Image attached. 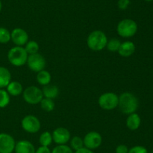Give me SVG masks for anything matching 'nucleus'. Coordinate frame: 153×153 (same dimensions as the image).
<instances>
[{"label":"nucleus","mask_w":153,"mask_h":153,"mask_svg":"<svg viewBox=\"0 0 153 153\" xmlns=\"http://www.w3.org/2000/svg\"><path fill=\"white\" fill-rule=\"evenodd\" d=\"M39 142L42 146H49L52 142V134L49 131H44L43 133H42L40 134Z\"/></svg>","instance_id":"nucleus-20"},{"label":"nucleus","mask_w":153,"mask_h":153,"mask_svg":"<svg viewBox=\"0 0 153 153\" xmlns=\"http://www.w3.org/2000/svg\"><path fill=\"white\" fill-rule=\"evenodd\" d=\"M99 105L102 109L111 110L118 106L119 97L114 92H106L100 95L98 100Z\"/></svg>","instance_id":"nucleus-6"},{"label":"nucleus","mask_w":153,"mask_h":153,"mask_svg":"<svg viewBox=\"0 0 153 153\" xmlns=\"http://www.w3.org/2000/svg\"><path fill=\"white\" fill-rule=\"evenodd\" d=\"M11 40L10 32L4 27H0V43L7 44Z\"/></svg>","instance_id":"nucleus-26"},{"label":"nucleus","mask_w":153,"mask_h":153,"mask_svg":"<svg viewBox=\"0 0 153 153\" xmlns=\"http://www.w3.org/2000/svg\"><path fill=\"white\" fill-rule=\"evenodd\" d=\"M130 4V0H119L117 3L118 8L121 10H126Z\"/></svg>","instance_id":"nucleus-29"},{"label":"nucleus","mask_w":153,"mask_h":153,"mask_svg":"<svg viewBox=\"0 0 153 153\" xmlns=\"http://www.w3.org/2000/svg\"><path fill=\"white\" fill-rule=\"evenodd\" d=\"M108 38L106 34L100 30H95L88 35L87 44L88 47L94 51H100L106 46Z\"/></svg>","instance_id":"nucleus-2"},{"label":"nucleus","mask_w":153,"mask_h":153,"mask_svg":"<svg viewBox=\"0 0 153 153\" xmlns=\"http://www.w3.org/2000/svg\"><path fill=\"white\" fill-rule=\"evenodd\" d=\"M128 153H148L147 149L142 146H135L128 149Z\"/></svg>","instance_id":"nucleus-28"},{"label":"nucleus","mask_w":153,"mask_h":153,"mask_svg":"<svg viewBox=\"0 0 153 153\" xmlns=\"http://www.w3.org/2000/svg\"><path fill=\"white\" fill-rule=\"evenodd\" d=\"M84 146L85 148L93 150L99 148L101 146L102 138L101 134L97 131L88 132L83 139Z\"/></svg>","instance_id":"nucleus-9"},{"label":"nucleus","mask_w":153,"mask_h":153,"mask_svg":"<svg viewBox=\"0 0 153 153\" xmlns=\"http://www.w3.org/2000/svg\"><path fill=\"white\" fill-rule=\"evenodd\" d=\"M28 56V53L22 46H16L12 47L7 52V59L9 62L16 67L24 65L27 62Z\"/></svg>","instance_id":"nucleus-3"},{"label":"nucleus","mask_w":153,"mask_h":153,"mask_svg":"<svg viewBox=\"0 0 153 153\" xmlns=\"http://www.w3.org/2000/svg\"><path fill=\"white\" fill-rule=\"evenodd\" d=\"M40 106L46 112H51L55 108V103L52 99L43 98L40 101Z\"/></svg>","instance_id":"nucleus-21"},{"label":"nucleus","mask_w":153,"mask_h":153,"mask_svg":"<svg viewBox=\"0 0 153 153\" xmlns=\"http://www.w3.org/2000/svg\"><path fill=\"white\" fill-rule=\"evenodd\" d=\"M11 81V74L7 68L0 67V88L7 87Z\"/></svg>","instance_id":"nucleus-17"},{"label":"nucleus","mask_w":153,"mask_h":153,"mask_svg":"<svg viewBox=\"0 0 153 153\" xmlns=\"http://www.w3.org/2000/svg\"><path fill=\"white\" fill-rule=\"evenodd\" d=\"M75 153H94V152L92 151V150L89 149V148L83 147V148H80V149L76 150Z\"/></svg>","instance_id":"nucleus-32"},{"label":"nucleus","mask_w":153,"mask_h":153,"mask_svg":"<svg viewBox=\"0 0 153 153\" xmlns=\"http://www.w3.org/2000/svg\"><path fill=\"white\" fill-rule=\"evenodd\" d=\"M16 153H35L36 150L34 146L30 141L19 140L15 145Z\"/></svg>","instance_id":"nucleus-13"},{"label":"nucleus","mask_w":153,"mask_h":153,"mask_svg":"<svg viewBox=\"0 0 153 153\" xmlns=\"http://www.w3.org/2000/svg\"><path fill=\"white\" fill-rule=\"evenodd\" d=\"M117 31L123 38L133 37L137 32V24L131 19H124L118 23Z\"/></svg>","instance_id":"nucleus-4"},{"label":"nucleus","mask_w":153,"mask_h":153,"mask_svg":"<svg viewBox=\"0 0 153 153\" xmlns=\"http://www.w3.org/2000/svg\"><path fill=\"white\" fill-rule=\"evenodd\" d=\"M52 153H73V149L66 144L58 145L55 146L52 150Z\"/></svg>","instance_id":"nucleus-27"},{"label":"nucleus","mask_w":153,"mask_h":153,"mask_svg":"<svg viewBox=\"0 0 153 153\" xmlns=\"http://www.w3.org/2000/svg\"><path fill=\"white\" fill-rule=\"evenodd\" d=\"M7 92L10 95L19 96L23 92L22 84L18 81H10L7 86Z\"/></svg>","instance_id":"nucleus-16"},{"label":"nucleus","mask_w":153,"mask_h":153,"mask_svg":"<svg viewBox=\"0 0 153 153\" xmlns=\"http://www.w3.org/2000/svg\"><path fill=\"white\" fill-rule=\"evenodd\" d=\"M10 103V94L4 89L0 88V108H4Z\"/></svg>","instance_id":"nucleus-23"},{"label":"nucleus","mask_w":153,"mask_h":153,"mask_svg":"<svg viewBox=\"0 0 153 153\" xmlns=\"http://www.w3.org/2000/svg\"><path fill=\"white\" fill-rule=\"evenodd\" d=\"M21 124L24 130L31 134L38 132L41 127L40 120L32 115H28L24 117L21 122Z\"/></svg>","instance_id":"nucleus-8"},{"label":"nucleus","mask_w":153,"mask_h":153,"mask_svg":"<svg viewBox=\"0 0 153 153\" xmlns=\"http://www.w3.org/2000/svg\"><path fill=\"white\" fill-rule=\"evenodd\" d=\"M141 123L140 116L136 112L129 114L126 119V125L131 130H135L139 128Z\"/></svg>","instance_id":"nucleus-15"},{"label":"nucleus","mask_w":153,"mask_h":153,"mask_svg":"<svg viewBox=\"0 0 153 153\" xmlns=\"http://www.w3.org/2000/svg\"><path fill=\"white\" fill-rule=\"evenodd\" d=\"M35 153H52L51 150L48 148V146H40L36 150Z\"/></svg>","instance_id":"nucleus-31"},{"label":"nucleus","mask_w":153,"mask_h":153,"mask_svg":"<svg viewBox=\"0 0 153 153\" xmlns=\"http://www.w3.org/2000/svg\"><path fill=\"white\" fill-rule=\"evenodd\" d=\"M27 64L32 71L38 73L40 70H44L46 67L45 58L40 53H34L28 55L27 58Z\"/></svg>","instance_id":"nucleus-7"},{"label":"nucleus","mask_w":153,"mask_h":153,"mask_svg":"<svg viewBox=\"0 0 153 153\" xmlns=\"http://www.w3.org/2000/svg\"><path fill=\"white\" fill-rule=\"evenodd\" d=\"M138 99L132 93L124 92L119 96L118 106L123 113L129 115L135 112L138 108Z\"/></svg>","instance_id":"nucleus-1"},{"label":"nucleus","mask_w":153,"mask_h":153,"mask_svg":"<svg viewBox=\"0 0 153 153\" xmlns=\"http://www.w3.org/2000/svg\"><path fill=\"white\" fill-rule=\"evenodd\" d=\"M15 145L16 142L11 135L6 133L0 134V153H12Z\"/></svg>","instance_id":"nucleus-10"},{"label":"nucleus","mask_w":153,"mask_h":153,"mask_svg":"<svg viewBox=\"0 0 153 153\" xmlns=\"http://www.w3.org/2000/svg\"><path fill=\"white\" fill-rule=\"evenodd\" d=\"M116 153H128V148L127 146L124 145V144H121L117 146L116 150H115Z\"/></svg>","instance_id":"nucleus-30"},{"label":"nucleus","mask_w":153,"mask_h":153,"mask_svg":"<svg viewBox=\"0 0 153 153\" xmlns=\"http://www.w3.org/2000/svg\"><path fill=\"white\" fill-rule=\"evenodd\" d=\"M145 1H146V2H152V1H153V0H145Z\"/></svg>","instance_id":"nucleus-34"},{"label":"nucleus","mask_w":153,"mask_h":153,"mask_svg":"<svg viewBox=\"0 0 153 153\" xmlns=\"http://www.w3.org/2000/svg\"><path fill=\"white\" fill-rule=\"evenodd\" d=\"M42 92H43L44 98H50L53 100L54 98H55L58 95L59 90H58V88L56 86L48 84V85L44 86L43 90H42Z\"/></svg>","instance_id":"nucleus-18"},{"label":"nucleus","mask_w":153,"mask_h":153,"mask_svg":"<svg viewBox=\"0 0 153 153\" xmlns=\"http://www.w3.org/2000/svg\"><path fill=\"white\" fill-rule=\"evenodd\" d=\"M22 96L25 101L29 104H37L43 98L42 90L34 86L27 87L22 92Z\"/></svg>","instance_id":"nucleus-5"},{"label":"nucleus","mask_w":153,"mask_h":153,"mask_svg":"<svg viewBox=\"0 0 153 153\" xmlns=\"http://www.w3.org/2000/svg\"><path fill=\"white\" fill-rule=\"evenodd\" d=\"M1 8H2V4H1V2L0 1V11L1 10Z\"/></svg>","instance_id":"nucleus-33"},{"label":"nucleus","mask_w":153,"mask_h":153,"mask_svg":"<svg viewBox=\"0 0 153 153\" xmlns=\"http://www.w3.org/2000/svg\"><path fill=\"white\" fill-rule=\"evenodd\" d=\"M11 40L16 46H22L28 41V34L24 29L16 28L10 33Z\"/></svg>","instance_id":"nucleus-12"},{"label":"nucleus","mask_w":153,"mask_h":153,"mask_svg":"<svg viewBox=\"0 0 153 153\" xmlns=\"http://www.w3.org/2000/svg\"><path fill=\"white\" fill-rule=\"evenodd\" d=\"M25 50L28 55L37 53L39 50V44L34 40H29L25 44Z\"/></svg>","instance_id":"nucleus-22"},{"label":"nucleus","mask_w":153,"mask_h":153,"mask_svg":"<svg viewBox=\"0 0 153 153\" xmlns=\"http://www.w3.org/2000/svg\"><path fill=\"white\" fill-rule=\"evenodd\" d=\"M52 140L58 145L68 142L70 140V133L65 128H58L52 133Z\"/></svg>","instance_id":"nucleus-11"},{"label":"nucleus","mask_w":153,"mask_h":153,"mask_svg":"<svg viewBox=\"0 0 153 153\" xmlns=\"http://www.w3.org/2000/svg\"><path fill=\"white\" fill-rule=\"evenodd\" d=\"M135 51V45L131 41H125L121 43L117 52L123 57H128Z\"/></svg>","instance_id":"nucleus-14"},{"label":"nucleus","mask_w":153,"mask_h":153,"mask_svg":"<svg viewBox=\"0 0 153 153\" xmlns=\"http://www.w3.org/2000/svg\"><path fill=\"white\" fill-rule=\"evenodd\" d=\"M51 74H49V72H48L47 70H40L37 73V80L39 84L42 86H46L48 84H49V82H51Z\"/></svg>","instance_id":"nucleus-19"},{"label":"nucleus","mask_w":153,"mask_h":153,"mask_svg":"<svg viewBox=\"0 0 153 153\" xmlns=\"http://www.w3.org/2000/svg\"><path fill=\"white\" fill-rule=\"evenodd\" d=\"M70 146L71 148L74 150H79L80 148H83L84 147V141L82 138H81L80 136H73V138L70 140Z\"/></svg>","instance_id":"nucleus-25"},{"label":"nucleus","mask_w":153,"mask_h":153,"mask_svg":"<svg viewBox=\"0 0 153 153\" xmlns=\"http://www.w3.org/2000/svg\"><path fill=\"white\" fill-rule=\"evenodd\" d=\"M120 44L121 42L119 39L112 38L110 40H108L106 46H107V49L111 52H117L119 50Z\"/></svg>","instance_id":"nucleus-24"}]
</instances>
